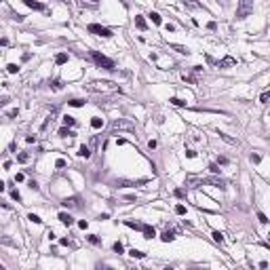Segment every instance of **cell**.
<instances>
[{"label":"cell","mask_w":270,"mask_h":270,"mask_svg":"<svg viewBox=\"0 0 270 270\" xmlns=\"http://www.w3.org/2000/svg\"><path fill=\"white\" fill-rule=\"evenodd\" d=\"M218 163H220V165H228V158H226V156H220Z\"/></svg>","instance_id":"c3c4849f"},{"label":"cell","mask_w":270,"mask_h":270,"mask_svg":"<svg viewBox=\"0 0 270 270\" xmlns=\"http://www.w3.org/2000/svg\"><path fill=\"white\" fill-rule=\"evenodd\" d=\"M211 236H213V241H215V243H220V245H222V243H224V234H222V232H220V230H215V232H213V234H211Z\"/></svg>","instance_id":"603a6c76"},{"label":"cell","mask_w":270,"mask_h":270,"mask_svg":"<svg viewBox=\"0 0 270 270\" xmlns=\"http://www.w3.org/2000/svg\"><path fill=\"white\" fill-rule=\"evenodd\" d=\"M163 270H173V268H171V266H167V268H163Z\"/></svg>","instance_id":"91938a15"},{"label":"cell","mask_w":270,"mask_h":270,"mask_svg":"<svg viewBox=\"0 0 270 270\" xmlns=\"http://www.w3.org/2000/svg\"><path fill=\"white\" fill-rule=\"evenodd\" d=\"M125 226H129V228H135V230H143V224H139V222H133V220H127Z\"/></svg>","instance_id":"7402d4cb"},{"label":"cell","mask_w":270,"mask_h":270,"mask_svg":"<svg viewBox=\"0 0 270 270\" xmlns=\"http://www.w3.org/2000/svg\"><path fill=\"white\" fill-rule=\"evenodd\" d=\"M165 28H167V32H175V25H171V23H167Z\"/></svg>","instance_id":"f5cc1de1"},{"label":"cell","mask_w":270,"mask_h":270,"mask_svg":"<svg viewBox=\"0 0 270 270\" xmlns=\"http://www.w3.org/2000/svg\"><path fill=\"white\" fill-rule=\"evenodd\" d=\"M232 66H236V59H234V57H230V55L224 57V59L220 61V68H232Z\"/></svg>","instance_id":"9c48e42d"},{"label":"cell","mask_w":270,"mask_h":270,"mask_svg":"<svg viewBox=\"0 0 270 270\" xmlns=\"http://www.w3.org/2000/svg\"><path fill=\"white\" fill-rule=\"evenodd\" d=\"M4 186H6V184H4V181L0 180V192H4Z\"/></svg>","instance_id":"680465c9"},{"label":"cell","mask_w":270,"mask_h":270,"mask_svg":"<svg viewBox=\"0 0 270 270\" xmlns=\"http://www.w3.org/2000/svg\"><path fill=\"white\" fill-rule=\"evenodd\" d=\"M59 222L63 226H72L74 224V218H72L70 213H59Z\"/></svg>","instance_id":"ba28073f"},{"label":"cell","mask_w":270,"mask_h":270,"mask_svg":"<svg viewBox=\"0 0 270 270\" xmlns=\"http://www.w3.org/2000/svg\"><path fill=\"white\" fill-rule=\"evenodd\" d=\"M87 30H89L91 34L99 36V38H110V36H112V30H110V28H103V25H99V23H89Z\"/></svg>","instance_id":"3957f363"},{"label":"cell","mask_w":270,"mask_h":270,"mask_svg":"<svg viewBox=\"0 0 270 270\" xmlns=\"http://www.w3.org/2000/svg\"><path fill=\"white\" fill-rule=\"evenodd\" d=\"M135 25H137L139 30H146V28H148V23H146V19H143L141 15H135Z\"/></svg>","instance_id":"5bb4252c"},{"label":"cell","mask_w":270,"mask_h":270,"mask_svg":"<svg viewBox=\"0 0 270 270\" xmlns=\"http://www.w3.org/2000/svg\"><path fill=\"white\" fill-rule=\"evenodd\" d=\"M175 213H177V215H184V213H186V207H184V205H175Z\"/></svg>","instance_id":"e575fe53"},{"label":"cell","mask_w":270,"mask_h":270,"mask_svg":"<svg viewBox=\"0 0 270 270\" xmlns=\"http://www.w3.org/2000/svg\"><path fill=\"white\" fill-rule=\"evenodd\" d=\"M25 141H28V143H34V141H36V135H28Z\"/></svg>","instance_id":"bcb514c9"},{"label":"cell","mask_w":270,"mask_h":270,"mask_svg":"<svg viewBox=\"0 0 270 270\" xmlns=\"http://www.w3.org/2000/svg\"><path fill=\"white\" fill-rule=\"evenodd\" d=\"M220 137H222V139H224L226 143H232V146H236V139H232V137H230V135H226V133H220Z\"/></svg>","instance_id":"4316f807"},{"label":"cell","mask_w":270,"mask_h":270,"mask_svg":"<svg viewBox=\"0 0 270 270\" xmlns=\"http://www.w3.org/2000/svg\"><path fill=\"white\" fill-rule=\"evenodd\" d=\"M139 270H148V268H139Z\"/></svg>","instance_id":"6125c7cd"},{"label":"cell","mask_w":270,"mask_h":270,"mask_svg":"<svg viewBox=\"0 0 270 270\" xmlns=\"http://www.w3.org/2000/svg\"><path fill=\"white\" fill-rule=\"evenodd\" d=\"M181 78H184L186 83H190V85H196V83H198V80H196V76H194V74H190V72H184V74H181Z\"/></svg>","instance_id":"9a60e30c"},{"label":"cell","mask_w":270,"mask_h":270,"mask_svg":"<svg viewBox=\"0 0 270 270\" xmlns=\"http://www.w3.org/2000/svg\"><path fill=\"white\" fill-rule=\"evenodd\" d=\"M114 251H116V253H123V251H125L123 243H118V241H116V243H114Z\"/></svg>","instance_id":"836d02e7"},{"label":"cell","mask_w":270,"mask_h":270,"mask_svg":"<svg viewBox=\"0 0 270 270\" xmlns=\"http://www.w3.org/2000/svg\"><path fill=\"white\" fill-rule=\"evenodd\" d=\"M171 49H173V51H177V53H181V55H188V53H190V49H188V46H181V45H171Z\"/></svg>","instance_id":"44dd1931"},{"label":"cell","mask_w":270,"mask_h":270,"mask_svg":"<svg viewBox=\"0 0 270 270\" xmlns=\"http://www.w3.org/2000/svg\"><path fill=\"white\" fill-rule=\"evenodd\" d=\"M249 158H251V163H255V165H258V163L262 160V154H258V152H253V154L249 156Z\"/></svg>","instance_id":"f546056e"},{"label":"cell","mask_w":270,"mask_h":270,"mask_svg":"<svg viewBox=\"0 0 270 270\" xmlns=\"http://www.w3.org/2000/svg\"><path fill=\"white\" fill-rule=\"evenodd\" d=\"M11 198H13V201H17V203H19V201H21V194H19V192H17V190H11Z\"/></svg>","instance_id":"1f68e13d"},{"label":"cell","mask_w":270,"mask_h":270,"mask_svg":"<svg viewBox=\"0 0 270 270\" xmlns=\"http://www.w3.org/2000/svg\"><path fill=\"white\" fill-rule=\"evenodd\" d=\"M175 196H177V198H184V196H186V190H184V188H177V190H175Z\"/></svg>","instance_id":"ab89813d"},{"label":"cell","mask_w":270,"mask_h":270,"mask_svg":"<svg viewBox=\"0 0 270 270\" xmlns=\"http://www.w3.org/2000/svg\"><path fill=\"white\" fill-rule=\"evenodd\" d=\"M78 156H80V158H89V156H91V148L83 143V146L78 148Z\"/></svg>","instance_id":"4fadbf2b"},{"label":"cell","mask_w":270,"mask_h":270,"mask_svg":"<svg viewBox=\"0 0 270 270\" xmlns=\"http://www.w3.org/2000/svg\"><path fill=\"white\" fill-rule=\"evenodd\" d=\"M148 148H150V150H154V148H156V141H154V139H150V141H148Z\"/></svg>","instance_id":"681fc988"},{"label":"cell","mask_w":270,"mask_h":270,"mask_svg":"<svg viewBox=\"0 0 270 270\" xmlns=\"http://www.w3.org/2000/svg\"><path fill=\"white\" fill-rule=\"evenodd\" d=\"M0 243L6 245V247H17V243H15L11 236H6V234H0Z\"/></svg>","instance_id":"7c38bea8"},{"label":"cell","mask_w":270,"mask_h":270,"mask_svg":"<svg viewBox=\"0 0 270 270\" xmlns=\"http://www.w3.org/2000/svg\"><path fill=\"white\" fill-rule=\"evenodd\" d=\"M253 11V4L251 2H241V6H238V13H236V17L238 19H243V17H247L249 13Z\"/></svg>","instance_id":"5b68a950"},{"label":"cell","mask_w":270,"mask_h":270,"mask_svg":"<svg viewBox=\"0 0 270 270\" xmlns=\"http://www.w3.org/2000/svg\"><path fill=\"white\" fill-rule=\"evenodd\" d=\"M0 270H4V266H2V264H0Z\"/></svg>","instance_id":"94428289"},{"label":"cell","mask_w":270,"mask_h":270,"mask_svg":"<svg viewBox=\"0 0 270 270\" xmlns=\"http://www.w3.org/2000/svg\"><path fill=\"white\" fill-rule=\"evenodd\" d=\"M141 232H143V238H154V236H156V230H154L152 226H143Z\"/></svg>","instance_id":"8fae6325"},{"label":"cell","mask_w":270,"mask_h":270,"mask_svg":"<svg viewBox=\"0 0 270 270\" xmlns=\"http://www.w3.org/2000/svg\"><path fill=\"white\" fill-rule=\"evenodd\" d=\"M78 226H80L83 230H87V228H89V222H87V220H80V222H78Z\"/></svg>","instance_id":"f6af8a7d"},{"label":"cell","mask_w":270,"mask_h":270,"mask_svg":"<svg viewBox=\"0 0 270 270\" xmlns=\"http://www.w3.org/2000/svg\"><path fill=\"white\" fill-rule=\"evenodd\" d=\"M173 238H175V232H173V230H165V232L160 234V241H163V243H171Z\"/></svg>","instance_id":"30bf717a"},{"label":"cell","mask_w":270,"mask_h":270,"mask_svg":"<svg viewBox=\"0 0 270 270\" xmlns=\"http://www.w3.org/2000/svg\"><path fill=\"white\" fill-rule=\"evenodd\" d=\"M209 171L218 175V173H220V165H215V163H213V165H209Z\"/></svg>","instance_id":"74e56055"},{"label":"cell","mask_w":270,"mask_h":270,"mask_svg":"<svg viewBox=\"0 0 270 270\" xmlns=\"http://www.w3.org/2000/svg\"><path fill=\"white\" fill-rule=\"evenodd\" d=\"M28 220H30V222H34V224H42V220H40L36 213H30V215H28Z\"/></svg>","instance_id":"f1b7e54d"},{"label":"cell","mask_w":270,"mask_h":270,"mask_svg":"<svg viewBox=\"0 0 270 270\" xmlns=\"http://www.w3.org/2000/svg\"><path fill=\"white\" fill-rule=\"evenodd\" d=\"M6 72H8V74H17V72H19V66H17V63H8V66H6Z\"/></svg>","instance_id":"d4e9b609"},{"label":"cell","mask_w":270,"mask_h":270,"mask_svg":"<svg viewBox=\"0 0 270 270\" xmlns=\"http://www.w3.org/2000/svg\"><path fill=\"white\" fill-rule=\"evenodd\" d=\"M112 131H135L133 123L131 120H125V118H118L112 123Z\"/></svg>","instance_id":"277c9868"},{"label":"cell","mask_w":270,"mask_h":270,"mask_svg":"<svg viewBox=\"0 0 270 270\" xmlns=\"http://www.w3.org/2000/svg\"><path fill=\"white\" fill-rule=\"evenodd\" d=\"M150 19H152V23H156V25H160V23H163V19H160V15H158V13H150Z\"/></svg>","instance_id":"cb8c5ba5"},{"label":"cell","mask_w":270,"mask_h":270,"mask_svg":"<svg viewBox=\"0 0 270 270\" xmlns=\"http://www.w3.org/2000/svg\"><path fill=\"white\" fill-rule=\"evenodd\" d=\"M131 270H139V268H131Z\"/></svg>","instance_id":"be15d7a7"},{"label":"cell","mask_w":270,"mask_h":270,"mask_svg":"<svg viewBox=\"0 0 270 270\" xmlns=\"http://www.w3.org/2000/svg\"><path fill=\"white\" fill-rule=\"evenodd\" d=\"M268 91H264V93H262V97H260V101H262V103H268Z\"/></svg>","instance_id":"60d3db41"},{"label":"cell","mask_w":270,"mask_h":270,"mask_svg":"<svg viewBox=\"0 0 270 270\" xmlns=\"http://www.w3.org/2000/svg\"><path fill=\"white\" fill-rule=\"evenodd\" d=\"M87 91H91V93H101V95H116V93H120V87L114 85V83H110V80H93V83L87 85Z\"/></svg>","instance_id":"6da1fadb"},{"label":"cell","mask_w":270,"mask_h":270,"mask_svg":"<svg viewBox=\"0 0 270 270\" xmlns=\"http://www.w3.org/2000/svg\"><path fill=\"white\" fill-rule=\"evenodd\" d=\"M207 28H209V30H215L218 25H215V21H209V23H207Z\"/></svg>","instance_id":"816d5d0a"},{"label":"cell","mask_w":270,"mask_h":270,"mask_svg":"<svg viewBox=\"0 0 270 270\" xmlns=\"http://www.w3.org/2000/svg\"><path fill=\"white\" fill-rule=\"evenodd\" d=\"M0 207H2V209H11V205H8V203H2V198H0Z\"/></svg>","instance_id":"9f6ffc18"},{"label":"cell","mask_w":270,"mask_h":270,"mask_svg":"<svg viewBox=\"0 0 270 270\" xmlns=\"http://www.w3.org/2000/svg\"><path fill=\"white\" fill-rule=\"evenodd\" d=\"M78 203H80V201H78L76 196H70V198H63V201H61V205H63V207H70V209H74V207H80Z\"/></svg>","instance_id":"8992f818"},{"label":"cell","mask_w":270,"mask_h":270,"mask_svg":"<svg viewBox=\"0 0 270 270\" xmlns=\"http://www.w3.org/2000/svg\"><path fill=\"white\" fill-rule=\"evenodd\" d=\"M8 45V40H6V38H0V46H6Z\"/></svg>","instance_id":"6f0895ef"},{"label":"cell","mask_w":270,"mask_h":270,"mask_svg":"<svg viewBox=\"0 0 270 270\" xmlns=\"http://www.w3.org/2000/svg\"><path fill=\"white\" fill-rule=\"evenodd\" d=\"M169 101H171L173 106H177V108H186V101H181V99H177V97H171Z\"/></svg>","instance_id":"484cf974"},{"label":"cell","mask_w":270,"mask_h":270,"mask_svg":"<svg viewBox=\"0 0 270 270\" xmlns=\"http://www.w3.org/2000/svg\"><path fill=\"white\" fill-rule=\"evenodd\" d=\"M129 255H131V258H137V260H143V258H146V253H143V251H139V249H131V251H129Z\"/></svg>","instance_id":"e0dca14e"},{"label":"cell","mask_w":270,"mask_h":270,"mask_svg":"<svg viewBox=\"0 0 270 270\" xmlns=\"http://www.w3.org/2000/svg\"><path fill=\"white\" fill-rule=\"evenodd\" d=\"M17 160H19V163H28V160H30V154H28V152H21V154H17Z\"/></svg>","instance_id":"83f0119b"},{"label":"cell","mask_w":270,"mask_h":270,"mask_svg":"<svg viewBox=\"0 0 270 270\" xmlns=\"http://www.w3.org/2000/svg\"><path fill=\"white\" fill-rule=\"evenodd\" d=\"M59 243H61V245H63V247H70V245H74V243H72V241H70V238H61V241H59Z\"/></svg>","instance_id":"ee69618b"},{"label":"cell","mask_w":270,"mask_h":270,"mask_svg":"<svg viewBox=\"0 0 270 270\" xmlns=\"http://www.w3.org/2000/svg\"><path fill=\"white\" fill-rule=\"evenodd\" d=\"M91 57H93V61L99 66V68H103V70H116V66H114V61L110 59V57H106V55H101L99 51H91Z\"/></svg>","instance_id":"7a4b0ae2"},{"label":"cell","mask_w":270,"mask_h":270,"mask_svg":"<svg viewBox=\"0 0 270 270\" xmlns=\"http://www.w3.org/2000/svg\"><path fill=\"white\" fill-rule=\"evenodd\" d=\"M28 186H30V188H32V190H38V184H36V181H30V184H28Z\"/></svg>","instance_id":"db71d44e"},{"label":"cell","mask_w":270,"mask_h":270,"mask_svg":"<svg viewBox=\"0 0 270 270\" xmlns=\"http://www.w3.org/2000/svg\"><path fill=\"white\" fill-rule=\"evenodd\" d=\"M6 101H8V97H0V108H2V106H6Z\"/></svg>","instance_id":"11a10c76"},{"label":"cell","mask_w":270,"mask_h":270,"mask_svg":"<svg viewBox=\"0 0 270 270\" xmlns=\"http://www.w3.org/2000/svg\"><path fill=\"white\" fill-rule=\"evenodd\" d=\"M91 127H93V129H101V127H103V118H97V116L91 118Z\"/></svg>","instance_id":"d6986e66"},{"label":"cell","mask_w":270,"mask_h":270,"mask_svg":"<svg viewBox=\"0 0 270 270\" xmlns=\"http://www.w3.org/2000/svg\"><path fill=\"white\" fill-rule=\"evenodd\" d=\"M89 243H93V245H99V236L91 234V236H89Z\"/></svg>","instance_id":"b9f144b4"},{"label":"cell","mask_w":270,"mask_h":270,"mask_svg":"<svg viewBox=\"0 0 270 270\" xmlns=\"http://www.w3.org/2000/svg\"><path fill=\"white\" fill-rule=\"evenodd\" d=\"M51 89L53 91H61V80H53V83H51Z\"/></svg>","instance_id":"4dcf8cb0"},{"label":"cell","mask_w":270,"mask_h":270,"mask_svg":"<svg viewBox=\"0 0 270 270\" xmlns=\"http://www.w3.org/2000/svg\"><path fill=\"white\" fill-rule=\"evenodd\" d=\"M83 103H85L83 99H72V101H70V106H74V108H80Z\"/></svg>","instance_id":"d590c367"},{"label":"cell","mask_w":270,"mask_h":270,"mask_svg":"<svg viewBox=\"0 0 270 270\" xmlns=\"http://www.w3.org/2000/svg\"><path fill=\"white\" fill-rule=\"evenodd\" d=\"M74 131H70V129H68V127H61V129H59V137H74Z\"/></svg>","instance_id":"ffe728a7"},{"label":"cell","mask_w":270,"mask_h":270,"mask_svg":"<svg viewBox=\"0 0 270 270\" xmlns=\"http://www.w3.org/2000/svg\"><path fill=\"white\" fill-rule=\"evenodd\" d=\"M80 6H83V8H95L97 4H95V2H80Z\"/></svg>","instance_id":"f35d334b"},{"label":"cell","mask_w":270,"mask_h":270,"mask_svg":"<svg viewBox=\"0 0 270 270\" xmlns=\"http://www.w3.org/2000/svg\"><path fill=\"white\" fill-rule=\"evenodd\" d=\"M74 125H76V118L66 114V116H63V127H74Z\"/></svg>","instance_id":"ac0fdd59"},{"label":"cell","mask_w":270,"mask_h":270,"mask_svg":"<svg viewBox=\"0 0 270 270\" xmlns=\"http://www.w3.org/2000/svg\"><path fill=\"white\" fill-rule=\"evenodd\" d=\"M68 61V53H57L55 55V63L57 66H61V63H66Z\"/></svg>","instance_id":"2e32d148"},{"label":"cell","mask_w":270,"mask_h":270,"mask_svg":"<svg viewBox=\"0 0 270 270\" xmlns=\"http://www.w3.org/2000/svg\"><path fill=\"white\" fill-rule=\"evenodd\" d=\"M55 167H57V169H63V167H66V160H63V158H57V160H55Z\"/></svg>","instance_id":"8d00e7d4"},{"label":"cell","mask_w":270,"mask_h":270,"mask_svg":"<svg viewBox=\"0 0 270 270\" xmlns=\"http://www.w3.org/2000/svg\"><path fill=\"white\" fill-rule=\"evenodd\" d=\"M25 6H30L32 11H46V6L42 2H34V0H25Z\"/></svg>","instance_id":"52a82bcc"},{"label":"cell","mask_w":270,"mask_h":270,"mask_svg":"<svg viewBox=\"0 0 270 270\" xmlns=\"http://www.w3.org/2000/svg\"><path fill=\"white\" fill-rule=\"evenodd\" d=\"M17 114H19V110H17V108H15V110H8V114H6V116H8V118H15V116H17Z\"/></svg>","instance_id":"7bdbcfd3"},{"label":"cell","mask_w":270,"mask_h":270,"mask_svg":"<svg viewBox=\"0 0 270 270\" xmlns=\"http://www.w3.org/2000/svg\"><path fill=\"white\" fill-rule=\"evenodd\" d=\"M186 156H188V158H194L196 152H194V150H186Z\"/></svg>","instance_id":"7dc6e473"},{"label":"cell","mask_w":270,"mask_h":270,"mask_svg":"<svg viewBox=\"0 0 270 270\" xmlns=\"http://www.w3.org/2000/svg\"><path fill=\"white\" fill-rule=\"evenodd\" d=\"M23 177H25L23 173H17V175H15V181H23Z\"/></svg>","instance_id":"f907efd6"},{"label":"cell","mask_w":270,"mask_h":270,"mask_svg":"<svg viewBox=\"0 0 270 270\" xmlns=\"http://www.w3.org/2000/svg\"><path fill=\"white\" fill-rule=\"evenodd\" d=\"M258 220H260V224H268V218H266L262 211H258Z\"/></svg>","instance_id":"d6a6232c"}]
</instances>
